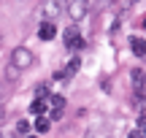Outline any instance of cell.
<instances>
[{"label": "cell", "instance_id": "e0dca14e", "mask_svg": "<svg viewBox=\"0 0 146 138\" xmlns=\"http://www.w3.org/2000/svg\"><path fill=\"white\" fill-rule=\"evenodd\" d=\"M133 3H138V0H133Z\"/></svg>", "mask_w": 146, "mask_h": 138}, {"label": "cell", "instance_id": "ac0fdd59", "mask_svg": "<svg viewBox=\"0 0 146 138\" xmlns=\"http://www.w3.org/2000/svg\"><path fill=\"white\" fill-rule=\"evenodd\" d=\"M0 43H3V38H0Z\"/></svg>", "mask_w": 146, "mask_h": 138}, {"label": "cell", "instance_id": "52a82bcc", "mask_svg": "<svg viewBox=\"0 0 146 138\" xmlns=\"http://www.w3.org/2000/svg\"><path fill=\"white\" fill-rule=\"evenodd\" d=\"M130 49H133L135 57H143V54H146V41H143V38H130Z\"/></svg>", "mask_w": 146, "mask_h": 138}, {"label": "cell", "instance_id": "2e32d148", "mask_svg": "<svg viewBox=\"0 0 146 138\" xmlns=\"http://www.w3.org/2000/svg\"><path fill=\"white\" fill-rule=\"evenodd\" d=\"M143 27H146V19H143Z\"/></svg>", "mask_w": 146, "mask_h": 138}, {"label": "cell", "instance_id": "277c9868", "mask_svg": "<svg viewBox=\"0 0 146 138\" xmlns=\"http://www.w3.org/2000/svg\"><path fill=\"white\" fill-rule=\"evenodd\" d=\"M87 11H89V3L87 0H73V3L68 5V16L73 22H81L84 16H87Z\"/></svg>", "mask_w": 146, "mask_h": 138}, {"label": "cell", "instance_id": "3957f363", "mask_svg": "<svg viewBox=\"0 0 146 138\" xmlns=\"http://www.w3.org/2000/svg\"><path fill=\"white\" fill-rule=\"evenodd\" d=\"M65 46H68L70 52L84 49V38H81V33H78V27H68V30H65Z\"/></svg>", "mask_w": 146, "mask_h": 138}, {"label": "cell", "instance_id": "5bb4252c", "mask_svg": "<svg viewBox=\"0 0 146 138\" xmlns=\"http://www.w3.org/2000/svg\"><path fill=\"white\" fill-rule=\"evenodd\" d=\"M143 138H146V127H143Z\"/></svg>", "mask_w": 146, "mask_h": 138}, {"label": "cell", "instance_id": "ba28073f", "mask_svg": "<svg viewBox=\"0 0 146 138\" xmlns=\"http://www.w3.org/2000/svg\"><path fill=\"white\" fill-rule=\"evenodd\" d=\"M78 68H81V60H78V57H70V60H68V65H65L62 70H65V76L70 79V76H76V73H78Z\"/></svg>", "mask_w": 146, "mask_h": 138}, {"label": "cell", "instance_id": "8992f818", "mask_svg": "<svg viewBox=\"0 0 146 138\" xmlns=\"http://www.w3.org/2000/svg\"><path fill=\"white\" fill-rule=\"evenodd\" d=\"M54 35H57V27H54L52 22H43V25L38 27V38H41V41H52Z\"/></svg>", "mask_w": 146, "mask_h": 138}, {"label": "cell", "instance_id": "30bf717a", "mask_svg": "<svg viewBox=\"0 0 146 138\" xmlns=\"http://www.w3.org/2000/svg\"><path fill=\"white\" fill-rule=\"evenodd\" d=\"M49 127H52V119H46V117H35V130H38V133H49Z\"/></svg>", "mask_w": 146, "mask_h": 138}, {"label": "cell", "instance_id": "4fadbf2b", "mask_svg": "<svg viewBox=\"0 0 146 138\" xmlns=\"http://www.w3.org/2000/svg\"><path fill=\"white\" fill-rule=\"evenodd\" d=\"M127 138H143V133H141V130H130V135H127Z\"/></svg>", "mask_w": 146, "mask_h": 138}, {"label": "cell", "instance_id": "9a60e30c", "mask_svg": "<svg viewBox=\"0 0 146 138\" xmlns=\"http://www.w3.org/2000/svg\"><path fill=\"white\" fill-rule=\"evenodd\" d=\"M27 138H35V135H27Z\"/></svg>", "mask_w": 146, "mask_h": 138}, {"label": "cell", "instance_id": "7c38bea8", "mask_svg": "<svg viewBox=\"0 0 146 138\" xmlns=\"http://www.w3.org/2000/svg\"><path fill=\"white\" fill-rule=\"evenodd\" d=\"M16 76H19V70H16L14 65H8V79H16Z\"/></svg>", "mask_w": 146, "mask_h": 138}, {"label": "cell", "instance_id": "7a4b0ae2", "mask_svg": "<svg viewBox=\"0 0 146 138\" xmlns=\"http://www.w3.org/2000/svg\"><path fill=\"white\" fill-rule=\"evenodd\" d=\"M62 8H65V3H62V0H43L41 14L46 16V22H52V19H57V16L62 14Z\"/></svg>", "mask_w": 146, "mask_h": 138}, {"label": "cell", "instance_id": "5b68a950", "mask_svg": "<svg viewBox=\"0 0 146 138\" xmlns=\"http://www.w3.org/2000/svg\"><path fill=\"white\" fill-rule=\"evenodd\" d=\"M130 81H133V90H135V95L141 98L143 92H146V73L141 68H133L130 70Z\"/></svg>", "mask_w": 146, "mask_h": 138}, {"label": "cell", "instance_id": "9c48e42d", "mask_svg": "<svg viewBox=\"0 0 146 138\" xmlns=\"http://www.w3.org/2000/svg\"><path fill=\"white\" fill-rule=\"evenodd\" d=\"M30 114L43 117V114H46V100H33V103H30Z\"/></svg>", "mask_w": 146, "mask_h": 138}, {"label": "cell", "instance_id": "8fae6325", "mask_svg": "<svg viewBox=\"0 0 146 138\" xmlns=\"http://www.w3.org/2000/svg\"><path fill=\"white\" fill-rule=\"evenodd\" d=\"M27 130H30V122L19 119V122H16V133H27Z\"/></svg>", "mask_w": 146, "mask_h": 138}, {"label": "cell", "instance_id": "6da1fadb", "mask_svg": "<svg viewBox=\"0 0 146 138\" xmlns=\"http://www.w3.org/2000/svg\"><path fill=\"white\" fill-rule=\"evenodd\" d=\"M33 62H35V54H33L27 46H16L14 49V54H11V65H14L16 70H27Z\"/></svg>", "mask_w": 146, "mask_h": 138}]
</instances>
